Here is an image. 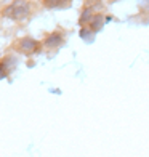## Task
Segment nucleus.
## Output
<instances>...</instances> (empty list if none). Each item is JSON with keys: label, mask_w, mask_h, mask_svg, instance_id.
<instances>
[{"label": "nucleus", "mask_w": 149, "mask_h": 157, "mask_svg": "<svg viewBox=\"0 0 149 157\" xmlns=\"http://www.w3.org/2000/svg\"><path fill=\"white\" fill-rule=\"evenodd\" d=\"M29 15H31V5L27 0H16V2H13L3 10V16L15 21H21Z\"/></svg>", "instance_id": "obj_1"}, {"label": "nucleus", "mask_w": 149, "mask_h": 157, "mask_svg": "<svg viewBox=\"0 0 149 157\" xmlns=\"http://www.w3.org/2000/svg\"><path fill=\"white\" fill-rule=\"evenodd\" d=\"M18 50L21 53H24V55H32L34 52L39 50V42L34 40V39H29V37L21 39L18 42Z\"/></svg>", "instance_id": "obj_2"}, {"label": "nucleus", "mask_w": 149, "mask_h": 157, "mask_svg": "<svg viewBox=\"0 0 149 157\" xmlns=\"http://www.w3.org/2000/svg\"><path fill=\"white\" fill-rule=\"evenodd\" d=\"M71 3V0H44V5L47 8H64Z\"/></svg>", "instance_id": "obj_3"}, {"label": "nucleus", "mask_w": 149, "mask_h": 157, "mask_svg": "<svg viewBox=\"0 0 149 157\" xmlns=\"http://www.w3.org/2000/svg\"><path fill=\"white\" fill-rule=\"evenodd\" d=\"M45 44H47V47H50V48H55V47H58L59 44H61V37L58 34H52L50 37L45 40Z\"/></svg>", "instance_id": "obj_4"}, {"label": "nucleus", "mask_w": 149, "mask_h": 157, "mask_svg": "<svg viewBox=\"0 0 149 157\" xmlns=\"http://www.w3.org/2000/svg\"><path fill=\"white\" fill-rule=\"evenodd\" d=\"M90 23H91V29H93V31H98L99 27L103 26V16H101V15L93 16V18L90 19Z\"/></svg>", "instance_id": "obj_5"}, {"label": "nucleus", "mask_w": 149, "mask_h": 157, "mask_svg": "<svg viewBox=\"0 0 149 157\" xmlns=\"http://www.w3.org/2000/svg\"><path fill=\"white\" fill-rule=\"evenodd\" d=\"M5 74H6V71H5V67H3V64H0V78L5 77Z\"/></svg>", "instance_id": "obj_6"}]
</instances>
